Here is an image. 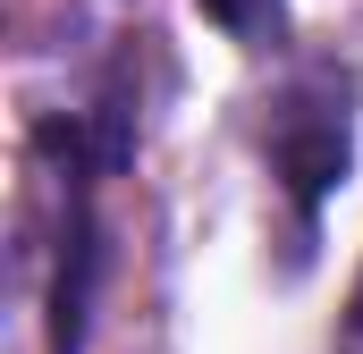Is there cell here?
I'll return each instance as SVG.
<instances>
[{
	"instance_id": "2",
	"label": "cell",
	"mask_w": 363,
	"mask_h": 354,
	"mask_svg": "<svg viewBox=\"0 0 363 354\" xmlns=\"http://www.w3.org/2000/svg\"><path fill=\"white\" fill-rule=\"evenodd\" d=\"M237 42H262V34H279V0H203Z\"/></svg>"
},
{
	"instance_id": "3",
	"label": "cell",
	"mask_w": 363,
	"mask_h": 354,
	"mask_svg": "<svg viewBox=\"0 0 363 354\" xmlns=\"http://www.w3.org/2000/svg\"><path fill=\"white\" fill-rule=\"evenodd\" d=\"M338 354H363V278L347 295V312H338Z\"/></svg>"
},
{
	"instance_id": "1",
	"label": "cell",
	"mask_w": 363,
	"mask_h": 354,
	"mask_svg": "<svg viewBox=\"0 0 363 354\" xmlns=\"http://www.w3.org/2000/svg\"><path fill=\"white\" fill-rule=\"evenodd\" d=\"M347 101H355V85L338 68H304L271 110V161H279L304 219L347 185V152H355V110Z\"/></svg>"
}]
</instances>
